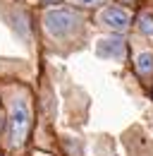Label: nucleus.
Segmentation results:
<instances>
[{
    "label": "nucleus",
    "instance_id": "obj_1",
    "mask_svg": "<svg viewBox=\"0 0 153 156\" xmlns=\"http://www.w3.org/2000/svg\"><path fill=\"white\" fill-rule=\"evenodd\" d=\"M31 103L24 96H15L10 101V115H7V130H10V144L22 147L31 130Z\"/></svg>",
    "mask_w": 153,
    "mask_h": 156
},
{
    "label": "nucleus",
    "instance_id": "obj_2",
    "mask_svg": "<svg viewBox=\"0 0 153 156\" xmlns=\"http://www.w3.org/2000/svg\"><path fill=\"white\" fill-rule=\"evenodd\" d=\"M81 15L72 7H55L43 15V27L53 39H67L81 27Z\"/></svg>",
    "mask_w": 153,
    "mask_h": 156
},
{
    "label": "nucleus",
    "instance_id": "obj_3",
    "mask_svg": "<svg viewBox=\"0 0 153 156\" xmlns=\"http://www.w3.org/2000/svg\"><path fill=\"white\" fill-rule=\"evenodd\" d=\"M96 53H98V58H105V60H124L127 43L122 36H105L96 43Z\"/></svg>",
    "mask_w": 153,
    "mask_h": 156
},
{
    "label": "nucleus",
    "instance_id": "obj_4",
    "mask_svg": "<svg viewBox=\"0 0 153 156\" xmlns=\"http://www.w3.org/2000/svg\"><path fill=\"white\" fill-rule=\"evenodd\" d=\"M98 20H100L103 27H108V29H113V31H127L129 24H132V15H129L127 10L113 5V7H105Z\"/></svg>",
    "mask_w": 153,
    "mask_h": 156
},
{
    "label": "nucleus",
    "instance_id": "obj_5",
    "mask_svg": "<svg viewBox=\"0 0 153 156\" xmlns=\"http://www.w3.org/2000/svg\"><path fill=\"white\" fill-rule=\"evenodd\" d=\"M136 75L141 79H151L153 75V53L151 51H141L139 55H136Z\"/></svg>",
    "mask_w": 153,
    "mask_h": 156
},
{
    "label": "nucleus",
    "instance_id": "obj_6",
    "mask_svg": "<svg viewBox=\"0 0 153 156\" xmlns=\"http://www.w3.org/2000/svg\"><path fill=\"white\" fill-rule=\"evenodd\" d=\"M139 31L146 34V36H153V15L151 12L139 15Z\"/></svg>",
    "mask_w": 153,
    "mask_h": 156
},
{
    "label": "nucleus",
    "instance_id": "obj_7",
    "mask_svg": "<svg viewBox=\"0 0 153 156\" xmlns=\"http://www.w3.org/2000/svg\"><path fill=\"white\" fill-rule=\"evenodd\" d=\"M105 0H79V5H84V7H98V5H103Z\"/></svg>",
    "mask_w": 153,
    "mask_h": 156
},
{
    "label": "nucleus",
    "instance_id": "obj_8",
    "mask_svg": "<svg viewBox=\"0 0 153 156\" xmlns=\"http://www.w3.org/2000/svg\"><path fill=\"white\" fill-rule=\"evenodd\" d=\"M46 5H57V2H62V0H43Z\"/></svg>",
    "mask_w": 153,
    "mask_h": 156
},
{
    "label": "nucleus",
    "instance_id": "obj_9",
    "mask_svg": "<svg viewBox=\"0 0 153 156\" xmlns=\"http://www.w3.org/2000/svg\"><path fill=\"white\" fill-rule=\"evenodd\" d=\"M2 125H7V120H2V115H0V127H2Z\"/></svg>",
    "mask_w": 153,
    "mask_h": 156
}]
</instances>
